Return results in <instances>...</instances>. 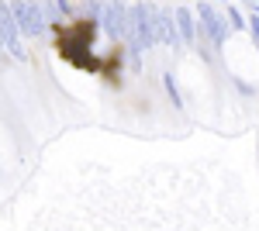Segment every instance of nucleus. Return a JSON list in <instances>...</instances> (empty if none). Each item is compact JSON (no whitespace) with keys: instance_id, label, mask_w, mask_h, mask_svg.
I'll use <instances>...</instances> for the list:
<instances>
[{"instance_id":"6e6552de","label":"nucleus","mask_w":259,"mask_h":231,"mask_svg":"<svg viewBox=\"0 0 259 231\" xmlns=\"http://www.w3.org/2000/svg\"><path fill=\"white\" fill-rule=\"evenodd\" d=\"M162 76V90H166V97H169V104L177 107V111H183V94H180V86H177V76L166 69V73H159Z\"/></svg>"},{"instance_id":"9b49d317","label":"nucleus","mask_w":259,"mask_h":231,"mask_svg":"<svg viewBox=\"0 0 259 231\" xmlns=\"http://www.w3.org/2000/svg\"><path fill=\"white\" fill-rule=\"evenodd\" d=\"M0 56H4V52H0Z\"/></svg>"},{"instance_id":"7ed1b4c3","label":"nucleus","mask_w":259,"mask_h":231,"mask_svg":"<svg viewBox=\"0 0 259 231\" xmlns=\"http://www.w3.org/2000/svg\"><path fill=\"white\" fill-rule=\"evenodd\" d=\"M149 21H152L156 45L173 49V52H180V49H183L180 31H177V24H173V11H169V7H162V4H156V0H149Z\"/></svg>"},{"instance_id":"39448f33","label":"nucleus","mask_w":259,"mask_h":231,"mask_svg":"<svg viewBox=\"0 0 259 231\" xmlns=\"http://www.w3.org/2000/svg\"><path fill=\"white\" fill-rule=\"evenodd\" d=\"M0 52L11 59H18L24 62L28 59V49H24V38H21L18 24L11 18V7H7V0H0Z\"/></svg>"},{"instance_id":"9d476101","label":"nucleus","mask_w":259,"mask_h":231,"mask_svg":"<svg viewBox=\"0 0 259 231\" xmlns=\"http://www.w3.org/2000/svg\"><path fill=\"white\" fill-rule=\"evenodd\" d=\"M228 79H232V86H235V90H239L242 97H256V94H259L256 86H252V83H245L242 76H228Z\"/></svg>"},{"instance_id":"f257e3e1","label":"nucleus","mask_w":259,"mask_h":231,"mask_svg":"<svg viewBox=\"0 0 259 231\" xmlns=\"http://www.w3.org/2000/svg\"><path fill=\"white\" fill-rule=\"evenodd\" d=\"M194 18H197V41H204L211 52H221V45L232 38V28H228L225 11L214 0H197Z\"/></svg>"},{"instance_id":"1a4fd4ad","label":"nucleus","mask_w":259,"mask_h":231,"mask_svg":"<svg viewBox=\"0 0 259 231\" xmlns=\"http://www.w3.org/2000/svg\"><path fill=\"white\" fill-rule=\"evenodd\" d=\"M221 11H225V18H228V28H232V31H245V24H249V21H245V11H242L239 4H232V0H228Z\"/></svg>"},{"instance_id":"20e7f679","label":"nucleus","mask_w":259,"mask_h":231,"mask_svg":"<svg viewBox=\"0 0 259 231\" xmlns=\"http://www.w3.org/2000/svg\"><path fill=\"white\" fill-rule=\"evenodd\" d=\"M94 21H97V24L114 41H124V28H128V4H124V0H100Z\"/></svg>"},{"instance_id":"0eeeda50","label":"nucleus","mask_w":259,"mask_h":231,"mask_svg":"<svg viewBox=\"0 0 259 231\" xmlns=\"http://www.w3.org/2000/svg\"><path fill=\"white\" fill-rule=\"evenodd\" d=\"M41 11H45V18L52 21V24H62V21H73L76 18V7L69 4V0H38Z\"/></svg>"},{"instance_id":"f03ea898","label":"nucleus","mask_w":259,"mask_h":231,"mask_svg":"<svg viewBox=\"0 0 259 231\" xmlns=\"http://www.w3.org/2000/svg\"><path fill=\"white\" fill-rule=\"evenodd\" d=\"M7 7H11V18L18 24L21 38H41V35H49V28H52V21L45 18V11H41L38 0H7Z\"/></svg>"},{"instance_id":"423d86ee","label":"nucleus","mask_w":259,"mask_h":231,"mask_svg":"<svg viewBox=\"0 0 259 231\" xmlns=\"http://www.w3.org/2000/svg\"><path fill=\"white\" fill-rule=\"evenodd\" d=\"M173 24H177L180 31V41H183V49H194V41H197V18H194V11L190 7H173Z\"/></svg>"}]
</instances>
